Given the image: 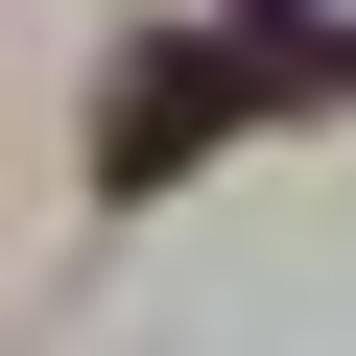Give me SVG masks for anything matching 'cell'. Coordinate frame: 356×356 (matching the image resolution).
<instances>
[{
	"mask_svg": "<svg viewBox=\"0 0 356 356\" xmlns=\"http://www.w3.org/2000/svg\"><path fill=\"white\" fill-rule=\"evenodd\" d=\"M214 119H261L214 24H166V48H119V95H95V191H191V143H214Z\"/></svg>",
	"mask_w": 356,
	"mask_h": 356,
	"instance_id": "cell-1",
	"label": "cell"
}]
</instances>
